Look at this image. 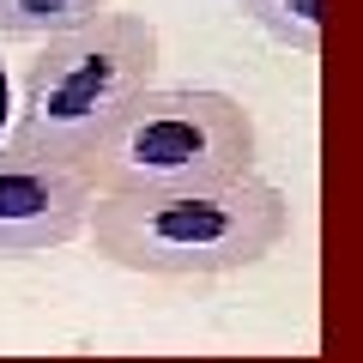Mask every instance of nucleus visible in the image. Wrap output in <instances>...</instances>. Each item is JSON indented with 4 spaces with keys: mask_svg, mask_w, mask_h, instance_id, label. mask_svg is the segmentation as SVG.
I'll list each match as a JSON object with an SVG mask.
<instances>
[{
    "mask_svg": "<svg viewBox=\"0 0 363 363\" xmlns=\"http://www.w3.org/2000/svg\"><path fill=\"white\" fill-rule=\"evenodd\" d=\"M91 248L145 279H224L279 255L291 236V194L255 176L164 194H97L85 224Z\"/></svg>",
    "mask_w": 363,
    "mask_h": 363,
    "instance_id": "1",
    "label": "nucleus"
},
{
    "mask_svg": "<svg viewBox=\"0 0 363 363\" xmlns=\"http://www.w3.org/2000/svg\"><path fill=\"white\" fill-rule=\"evenodd\" d=\"M157 55L164 43L145 13H97L91 25L49 37L18 79L6 145L85 169L91 145L121 121V109L157 85Z\"/></svg>",
    "mask_w": 363,
    "mask_h": 363,
    "instance_id": "2",
    "label": "nucleus"
},
{
    "mask_svg": "<svg viewBox=\"0 0 363 363\" xmlns=\"http://www.w3.org/2000/svg\"><path fill=\"white\" fill-rule=\"evenodd\" d=\"M260 164V128L230 91L152 85L91 145L85 176L97 194H164L242 182Z\"/></svg>",
    "mask_w": 363,
    "mask_h": 363,
    "instance_id": "3",
    "label": "nucleus"
},
{
    "mask_svg": "<svg viewBox=\"0 0 363 363\" xmlns=\"http://www.w3.org/2000/svg\"><path fill=\"white\" fill-rule=\"evenodd\" d=\"M97 188L79 164L0 145V260H30L85 236Z\"/></svg>",
    "mask_w": 363,
    "mask_h": 363,
    "instance_id": "4",
    "label": "nucleus"
},
{
    "mask_svg": "<svg viewBox=\"0 0 363 363\" xmlns=\"http://www.w3.org/2000/svg\"><path fill=\"white\" fill-rule=\"evenodd\" d=\"M116 0H0V43H49L61 30L91 25Z\"/></svg>",
    "mask_w": 363,
    "mask_h": 363,
    "instance_id": "5",
    "label": "nucleus"
},
{
    "mask_svg": "<svg viewBox=\"0 0 363 363\" xmlns=\"http://www.w3.org/2000/svg\"><path fill=\"white\" fill-rule=\"evenodd\" d=\"M236 13L291 55H321V0H236Z\"/></svg>",
    "mask_w": 363,
    "mask_h": 363,
    "instance_id": "6",
    "label": "nucleus"
},
{
    "mask_svg": "<svg viewBox=\"0 0 363 363\" xmlns=\"http://www.w3.org/2000/svg\"><path fill=\"white\" fill-rule=\"evenodd\" d=\"M13 116H18V85L6 73V61H0V145L13 140Z\"/></svg>",
    "mask_w": 363,
    "mask_h": 363,
    "instance_id": "7",
    "label": "nucleus"
}]
</instances>
